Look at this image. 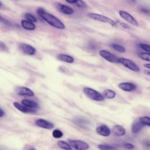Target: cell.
Masks as SVG:
<instances>
[{
  "label": "cell",
  "instance_id": "1",
  "mask_svg": "<svg viewBox=\"0 0 150 150\" xmlns=\"http://www.w3.org/2000/svg\"><path fill=\"white\" fill-rule=\"evenodd\" d=\"M37 13L43 20L50 26L58 29H64L65 28L64 24L59 18L54 15L46 12L44 9H38Z\"/></svg>",
  "mask_w": 150,
  "mask_h": 150
},
{
  "label": "cell",
  "instance_id": "2",
  "mask_svg": "<svg viewBox=\"0 0 150 150\" xmlns=\"http://www.w3.org/2000/svg\"><path fill=\"white\" fill-rule=\"evenodd\" d=\"M83 91L87 97L94 101H103L104 100L103 94L93 88L85 87L83 88Z\"/></svg>",
  "mask_w": 150,
  "mask_h": 150
},
{
  "label": "cell",
  "instance_id": "3",
  "mask_svg": "<svg viewBox=\"0 0 150 150\" xmlns=\"http://www.w3.org/2000/svg\"><path fill=\"white\" fill-rule=\"evenodd\" d=\"M87 16L93 20L108 23L111 25L112 27H115V28L117 27V23L114 20H112V19L107 16H105L100 14L96 13H88Z\"/></svg>",
  "mask_w": 150,
  "mask_h": 150
},
{
  "label": "cell",
  "instance_id": "4",
  "mask_svg": "<svg viewBox=\"0 0 150 150\" xmlns=\"http://www.w3.org/2000/svg\"><path fill=\"white\" fill-rule=\"evenodd\" d=\"M69 143L75 150H87L90 146L85 141L79 139H69Z\"/></svg>",
  "mask_w": 150,
  "mask_h": 150
},
{
  "label": "cell",
  "instance_id": "5",
  "mask_svg": "<svg viewBox=\"0 0 150 150\" xmlns=\"http://www.w3.org/2000/svg\"><path fill=\"white\" fill-rule=\"evenodd\" d=\"M119 63L121 64L131 71L138 72L140 70L139 67L137 66V64L128 59L120 57L119 58Z\"/></svg>",
  "mask_w": 150,
  "mask_h": 150
},
{
  "label": "cell",
  "instance_id": "6",
  "mask_svg": "<svg viewBox=\"0 0 150 150\" xmlns=\"http://www.w3.org/2000/svg\"><path fill=\"white\" fill-rule=\"evenodd\" d=\"M99 54L101 57L109 62L113 63H119V58L112 53L106 50H100L99 51Z\"/></svg>",
  "mask_w": 150,
  "mask_h": 150
},
{
  "label": "cell",
  "instance_id": "7",
  "mask_svg": "<svg viewBox=\"0 0 150 150\" xmlns=\"http://www.w3.org/2000/svg\"><path fill=\"white\" fill-rule=\"evenodd\" d=\"M119 15L121 18H122L123 19L129 23L135 26H138V23L137 21L134 18V16H132L128 12L123 10H120L119 11Z\"/></svg>",
  "mask_w": 150,
  "mask_h": 150
},
{
  "label": "cell",
  "instance_id": "8",
  "mask_svg": "<svg viewBox=\"0 0 150 150\" xmlns=\"http://www.w3.org/2000/svg\"><path fill=\"white\" fill-rule=\"evenodd\" d=\"M19 49L22 53L28 55L32 56L36 53V50L34 47L26 43H20Z\"/></svg>",
  "mask_w": 150,
  "mask_h": 150
},
{
  "label": "cell",
  "instance_id": "9",
  "mask_svg": "<svg viewBox=\"0 0 150 150\" xmlns=\"http://www.w3.org/2000/svg\"><path fill=\"white\" fill-rule=\"evenodd\" d=\"M96 131L97 134L103 137H108L111 133L110 128L105 124H102L97 127Z\"/></svg>",
  "mask_w": 150,
  "mask_h": 150
},
{
  "label": "cell",
  "instance_id": "10",
  "mask_svg": "<svg viewBox=\"0 0 150 150\" xmlns=\"http://www.w3.org/2000/svg\"><path fill=\"white\" fill-rule=\"evenodd\" d=\"M118 87L127 92H131L137 89V86L132 83H129V82H122L118 84Z\"/></svg>",
  "mask_w": 150,
  "mask_h": 150
},
{
  "label": "cell",
  "instance_id": "11",
  "mask_svg": "<svg viewBox=\"0 0 150 150\" xmlns=\"http://www.w3.org/2000/svg\"><path fill=\"white\" fill-rule=\"evenodd\" d=\"M35 124L41 128L50 129L54 128V124L44 119H38L35 121Z\"/></svg>",
  "mask_w": 150,
  "mask_h": 150
},
{
  "label": "cell",
  "instance_id": "12",
  "mask_svg": "<svg viewBox=\"0 0 150 150\" xmlns=\"http://www.w3.org/2000/svg\"><path fill=\"white\" fill-rule=\"evenodd\" d=\"M14 107L19 110L20 111L24 112V113H35L36 112V110L35 109H33L32 108L28 107L23 104H21L18 102H14L13 103Z\"/></svg>",
  "mask_w": 150,
  "mask_h": 150
},
{
  "label": "cell",
  "instance_id": "13",
  "mask_svg": "<svg viewBox=\"0 0 150 150\" xmlns=\"http://www.w3.org/2000/svg\"><path fill=\"white\" fill-rule=\"evenodd\" d=\"M16 91L20 96H26L32 97L34 96V93L30 88L26 87H19L16 88Z\"/></svg>",
  "mask_w": 150,
  "mask_h": 150
},
{
  "label": "cell",
  "instance_id": "14",
  "mask_svg": "<svg viewBox=\"0 0 150 150\" xmlns=\"http://www.w3.org/2000/svg\"><path fill=\"white\" fill-rule=\"evenodd\" d=\"M57 6L58 9L61 12H62L63 13H64L65 15H70L73 14V13H74L73 9L68 5L62 4H58L57 5Z\"/></svg>",
  "mask_w": 150,
  "mask_h": 150
},
{
  "label": "cell",
  "instance_id": "15",
  "mask_svg": "<svg viewBox=\"0 0 150 150\" xmlns=\"http://www.w3.org/2000/svg\"><path fill=\"white\" fill-rule=\"evenodd\" d=\"M112 134L117 137H121L125 134V128L120 125H115L112 128Z\"/></svg>",
  "mask_w": 150,
  "mask_h": 150
},
{
  "label": "cell",
  "instance_id": "16",
  "mask_svg": "<svg viewBox=\"0 0 150 150\" xmlns=\"http://www.w3.org/2000/svg\"><path fill=\"white\" fill-rule=\"evenodd\" d=\"M21 23L22 27L28 30H33L36 28L35 24L28 20H22Z\"/></svg>",
  "mask_w": 150,
  "mask_h": 150
},
{
  "label": "cell",
  "instance_id": "17",
  "mask_svg": "<svg viewBox=\"0 0 150 150\" xmlns=\"http://www.w3.org/2000/svg\"><path fill=\"white\" fill-rule=\"evenodd\" d=\"M57 59L62 62L68 63H72L74 61V59L72 56L66 54H59L57 56Z\"/></svg>",
  "mask_w": 150,
  "mask_h": 150
},
{
  "label": "cell",
  "instance_id": "18",
  "mask_svg": "<svg viewBox=\"0 0 150 150\" xmlns=\"http://www.w3.org/2000/svg\"><path fill=\"white\" fill-rule=\"evenodd\" d=\"M145 125L139 120L135 121L131 126V131L133 134L138 133L140 130H141Z\"/></svg>",
  "mask_w": 150,
  "mask_h": 150
},
{
  "label": "cell",
  "instance_id": "19",
  "mask_svg": "<svg viewBox=\"0 0 150 150\" xmlns=\"http://www.w3.org/2000/svg\"><path fill=\"white\" fill-rule=\"evenodd\" d=\"M22 104L28 107L32 108H39V104L35 101L28 100V99H23L22 100Z\"/></svg>",
  "mask_w": 150,
  "mask_h": 150
},
{
  "label": "cell",
  "instance_id": "20",
  "mask_svg": "<svg viewBox=\"0 0 150 150\" xmlns=\"http://www.w3.org/2000/svg\"><path fill=\"white\" fill-rule=\"evenodd\" d=\"M103 96L104 97V98L107 99H112L115 98L116 96L115 92L111 89H107L104 91L103 93Z\"/></svg>",
  "mask_w": 150,
  "mask_h": 150
},
{
  "label": "cell",
  "instance_id": "21",
  "mask_svg": "<svg viewBox=\"0 0 150 150\" xmlns=\"http://www.w3.org/2000/svg\"><path fill=\"white\" fill-rule=\"evenodd\" d=\"M57 145L59 148L63 149L64 150H72V148L70 146V145L64 141H59L57 142Z\"/></svg>",
  "mask_w": 150,
  "mask_h": 150
},
{
  "label": "cell",
  "instance_id": "22",
  "mask_svg": "<svg viewBox=\"0 0 150 150\" xmlns=\"http://www.w3.org/2000/svg\"><path fill=\"white\" fill-rule=\"evenodd\" d=\"M97 148L100 150H117V148L109 144H100L97 145Z\"/></svg>",
  "mask_w": 150,
  "mask_h": 150
},
{
  "label": "cell",
  "instance_id": "23",
  "mask_svg": "<svg viewBox=\"0 0 150 150\" xmlns=\"http://www.w3.org/2000/svg\"><path fill=\"white\" fill-rule=\"evenodd\" d=\"M111 46L112 48H113L116 51L120 52V53H124L125 52V49L124 46H121V45L117 44V43H112L111 45Z\"/></svg>",
  "mask_w": 150,
  "mask_h": 150
},
{
  "label": "cell",
  "instance_id": "24",
  "mask_svg": "<svg viewBox=\"0 0 150 150\" xmlns=\"http://www.w3.org/2000/svg\"><path fill=\"white\" fill-rule=\"evenodd\" d=\"M138 56L142 60L150 62V53L149 52L140 53H139Z\"/></svg>",
  "mask_w": 150,
  "mask_h": 150
},
{
  "label": "cell",
  "instance_id": "25",
  "mask_svg": "<svg viewBox=\"0 0 150 150\" xmlns=\"http://www.w3.org/2000/svg\"><path fill=\"white\" fill-rule=\"evenodd\" d=\"M139 120L144 125L150 127V117L147 116H144L139 118Z\"/></svg>",
  "mask_w": 150,
  "mask_h": 150
},
{
  "label": "cell",
  "instance_id": "26",
  "mask_svg": "<svg viewBox=\"0 0 150 150\" xmlns=\"http://www.w3.org/2000/svg\"><path fill=\"white\" fill-rule=\"evenodd\" d=\"M25 18L26 19V20L33 23H35L37 22L36 18L30 13H26L25 14Z\"/></svg>",
  "mask_w": 150,
  "mask_h": 150
},
{
  "label": "cell",
  "instance_id": "27",
  "mask_svg": "<svg viewBox=\"0 0 150 150\" xmlns=\"http://www.w3.org/2000/svg\"><path fill=\"white\" fill-rule=\"evenodd\" d=\"M63 133L58 129H54L52 132V136L54 138H56V139L60 138L63 137Z\"/></svg>",
  "mask_w": 150,
  "mask_h": 150
},
{
  "label": "cell",
  "instance_id": "28",
  "mask_svg": "<svg viewBox=\"0 0 150 150\" xmlns=\"http://www.w3.org/2000/svg\"><path fill=\"white\" fill-rule=\"evenodd\" d=\"M139 46L142 50L150 53V45H149L145 44V43H140L139 45Z\"/></svg>",
  "mask_w": 150,
  "mask_h": 150
},
{
  "label": "cell",
  "instance_id": "29",
  "mask_svg": "<svg viewBox=\"0 0 150 150\" xmlns=\"http://www.w3.org/2000/svg\"><path fill=\"white\" fill-rule=\"evenodd\" d=\"M76 5L82 9H84L87 7V5L83 0H77V3L76 4Z\"/></svg>",
  "mask_w": 150,
  "mask_h": 150
},
{
  "label": "cell",
  "instance_id": "30",
  "mask_svg": "<svg viewBox=\"0 0 150 150\" xmlns=\"http://www.w3.org/2000/svg\"><path fill=\"white\" fill-rule=\"evenodd\" d=\"M123 147L126 149H132L134 148V145L131 144V143H129V142H125L124 143V144L123 145Z\"/></svg>",
  "mask_w": 150,
  "mask_h": 150
},
{
  "label": "cell",
  "instance_id": "31",
  "mask_svg": "<svg viewBox=\"0 0 150 150\" xmlns=\"http://www.w3.org/2000/svg\"><path fill=\"white\" fill-rule=\"evenodd\" d=\"M140 11L145 14H146V15H149L150 14V9L146 8H145V7H143V8H141L140 9Z\"/></svg>",
  "mask_w": 150,
  "mask_h": 150
},
{
  "label": "cell",
  "instance_id": "32",
  "mask_svg": "<svg viewBox=\"0 0 150 150\" xmlns=\"http://www.w3.org/2000/svg\"><path fill=\"white\" fill-rule=\"evenodd\" d=\"M0 22H2V23L6 25H8V26H10L11 25L10 22L8 21H7L6 19H5L4 18H2L1 16H0Z\"/></svg>",
  "mask_w": 150,
  "mask_h": 150
},
{
  "label": "cell",
  "instance_id": "33",
  "mask_svg": "<svg viewBox=\"0 0 150 150\" xmlns=\"http://www.w3.org/2000/svg\"><path fill=\"white\" fill-rule=\"evenodd\" d=\"M0 49L2 50H4V51L8 50L7 46H6V45L4 42H0Z\"/></svg>",
  "mask_w": 150,
  "mask_h": 150
},
{
  "label": "cell",
  "instance_id": "34",
  "mask_svg": "<svg viewBox=\"0 0 150 150\" xmlns=\"http://www.w3.org/2000/svg\"><path fill=\"white\" fill-rule=\"evenodd\" d=\"M144 146L146 149H150V141L149 140H146L143 143Z\"/></svg>",
  "mask_w": 150,
  "mask_h": 150
},
{
  "label": "cell",
  "instance_id": "35",
  "mask_svg": "<svg viewBox=\"0 0 150 150\" xmlns=\"http://www.w3.org/2000/svg\"><path fill=\"white\" fill-rule=\"evenodd\" d=\"M120 25L121 27H122L123 28H124V29H129L130 28V26H129L128 24H127V23H125L121 22V23H120Z\"/></svg>",
  "mask_w": 150,
  "mask_h": 150
},
{
  "label": "cell",
  "instance_id": "36",
  "mask_svg": "<svg viewBox=\"0 0 150 150\" xmlns=\"http://www.w3.org/2000/svg\"><path fill=\"white\" fill-rule=\"evenodd\" d=\"M78 123L80 124H82V125H84L87 124V121L85 120H83V119H80V120H78Z\"/></svg>",
  "mask_w": 150,
  "mask_h": 150
},
{
  "label": "cell",
  "instance_id": "37",
  "mask_svg": "<svg viewBox=\"0 0 150 150\" xmlns=\"http://www.w3.org/2000/svg\"><path fill=\"white\" fill-rule=\"evenodd\" d=\"M67 3L71 4H76L77 3V0H65Z\"/></svg>",
  "mask_w": 150,
  "mask_h": 150
},
{
  "label": "cell",
  "instance_id": "38",
  "mask_svg": "<svg viewBox=\"0 0 150 150\" xmlns=\"http://www.w3.org/2000/svg\"><path fill=\"white\" fill-rule=\"evenodd\" d=\"M144 66L145 68H146V69L150 70V63H146V64H144Z\"/></svg>",
  "mask_w": 150,
  "mask_h": 150
},
{
  "label": "cell",
  "instance_id": "39",
  "mask_svg": "<svg viewBox=\"0 0 150 150\" xmlns=\"http://www.w3.org/2000/svg\"><path fill=\"white\" fill-rule=\"evenodd\" d=\"M4 114H5L4 111L1 108H0V117H3L4 115Z\"/></svg>",
  "mask_w": 150,
  "mask_h": 150
},
{
  "label": "cell",
  "instance_id": "40",
  "mask_svg": "<svg viewBox=\"0 0 150 150\" xmlns=\"http://www.w3.org/2000/svg\"><path fill=\"white\" fill-rule=\"evenodd\" d=\"M145 72H146V73H145L146 74H149V75H150V71H146V70H145Z\"/></svg>",
  "mask_w": 150,
  "mask_h": 150
},
{
  "label": "cell",
  "instance_id": "41",
  "mask_svg": "<svg viewBox=\"0 0 150 150\" xmlns=\"http://www.w3.org/2000/svg\"><path fill=\"white\" fill-rule=\"evenodd\" d=\"M3 6V4L0 1V8H1Z\"/></svg>",
  "mask_w": 150,
  "mask_h": 150
},
{
  "label": "cell",
  "instance_id": "42",
  "mask_svg": "<svg viewBox=\"0 0 150 150\" xmlns=\"http://www.w3.org/2000/svg\"><path fill=\"white\" fill-rule=\"evenodd\" d=\"M131 2H134V3H135V2H136V0H129Z\"/></svg>",
  "mask_w": 150,
  "mask_h": 150
},
{
  "label": "cell",
  "instance_id": "43",
  "mask_svg": "<svg viewBox=\"0 0 150 150\" xmlns=\"http://www.w3.org/2000/svg\"><path fill=\"white\" fill-rule=\"evenodd\" d=\"M29 150H36V149H35V148H30V149H29Z\"/></svg>",
  "mask_w": 150,
  "mask_h": 150
}]
</instances>
